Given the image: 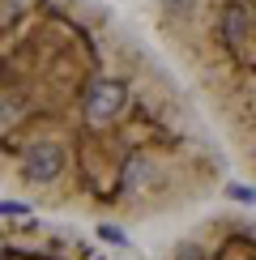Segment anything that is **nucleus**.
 I'll use <instances>...</instances> for the list:
<instances>
[{
	"instance_id": "nucleus-2",
	"label": "nucleus",
	"mask_w": 256,
	"mask_h": 260,
	"mask_svg": "<svg viewBox=\"0 0 256 260\" xmlns=\"http://www.w3.org/2000/svg\"><path fill=\"white\" fill-rule=\"evenodd\" d=\"M154 30L227 158L256 183V0H154Z\"/></svg>"
},
{
	"instance_id": "nucleus-4",
	"label": "nucleus",
	"mask_w": 256,
	"mask_h": 260,
	"mask_svg": "<svg viewBox=\"0 0 256 260\" xmlns=\"http://www.w3.org/2000/svg\"><path fill=\"white\" fill-rule=\"evenodd\" d=\"M158 260H256V213H209L175 235Z\"/></svg>"
},
{
	"instance_id": "nucleus-1",
	"label": "nucleus",
	"mask_w": 256,
	"mask_h": 260,
	"mask_svg": "<svg viewBox=\"0 0 256 260\" xmlns=\"http://www.w3.org/2000/svg\"><path fill=\"white\" fill-rule=\"evenodd\" d=\"M231 158L167 51L103 0H0V192L90 222L179 218Z\"/></svg>"
},
{
	"instance_id": "nucleus-3",
	"label": "nucleus",
	"mask_w": 256,
	"mask_h": 260,
	"mask_svg": "<svg viewBox=\"0 0 256 260\" xmlns=\"http://www.w3.org/2000/svg\"><path fill=\"white\" fill-rule=\"evenodd\" d=\"M0 260H111V256L64 222H47L35 213H0Z\"/></svg>"
}]
</instances>
